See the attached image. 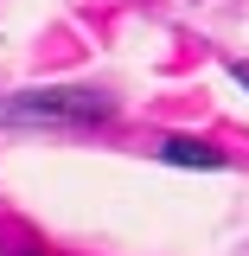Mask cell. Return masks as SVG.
<instances>
[{
	"instance_id": "3957f363",
	"label": "cell",
	"mask_w": 249,
	"mask_h": 256,
	"mask_svg": "<svg viewBox=\"0 0 249 256\" xmlns=\"http://www.w3.org/2000/svg\"><path fill=\"white\" fill-rule=\"evenodd\" d=\"M237 84H243V90H249V64H237Z\"/></svg>"
},
{
	"instance_id": "7a4b0ae2",
	"label": "cell",
	"mask_w": 249,
	"mask_h": 256,
	"mask_svg": "<svg viewBox=\"0 0 249 256\" xmlns=\"http://www.w3.org/2000/svg\"><path fill=\"white\" fill-rule=\"evenodd\" d=\"M160 160H173V166H224V154L211 141H192V134H173V141H160Z\"/></svg>"
},
{
	"instance_id": "6da1fadb",
	"label": "cell",
	"mask_w": 249,
	"mask_h": 256,
	"mask_svg": "<svg viewBox=\"0 0 249 256\" xmlns=\"http://www.w3.org/2000/svg\"><path fill=\"white\" fill-rule=\"evenodd\" d=\"M115 116V102L96 90H26L0 102V122L6 128H96Z\"/></svg>"
}]
</instances>
